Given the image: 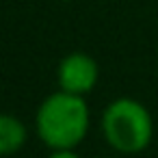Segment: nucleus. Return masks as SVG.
<instances>
[{"label":"nucleus","instance_id":"39448f33","mask_svg":"<svg viewBox=\"0 0 158 158\" xmlns=\"http://www.w3.org/2000/svg\"><path fill=\"white\" fill-rule=\"evenodd\" d=\"M48 158H80L76 154V149H50Z\"/></svg>","mask_w":158,"mask_h":158},{"label":"nucleus","instance_id":"f03ea898","mask_svg":"<svg viewBox=\"0 0 158 158\" xmlns=\"http://www.w3.org/2000/svg\"><path fill=\"white\" fill-rule=\"evenodd\" d=\"M100 130L115 152L132 156L149 147L154 139V119L147 106L139 100L117 98L104 108Z\"/></svg>","mask_w":158,"mask_h":158},{"label":"nucleus","instance_id":"7ed1b4c3","mask_svg":"<svg viewBox=\"0 0 158 158\" xmlns=\"http://www.w3.org/2000/svg\"><path fill=\"white\" fill-rule=\"evenodd\" d=\"M100 78V67L87 52H72L61 59L56 69L59 89L76 95H87L95 89Z\"/></svg>","mask_w":158,"mask_h":158},{"label":"nucleus","instance_id":"f257e3e1","mask_svg":"<svg viewBox=\"0 0 158 158\" xmlns=\"http://www.w3.org/2000/svg\"><path fill=\"white\" fill-rule=\"evenodd\" d=\"M91 113L85 95L63 89L50 93L35 113V132L48 149H76L89 134Z\"/></svg>","mask_w":158,"mask_h":158},{"label":"nucleus","instance_id":"20e7f679","mask_svg":"<svg viewBox=\"0 0 158 158\" xmlns=\"http://www.w3.org/2000/svg\"><path fill=\"white\" fill-rule=\"evenodd\" d=\"M28 141V128L22 119L0 113V158L20 152Z\"/></svg>","mask_w":158,"mask_h":158}]
</instances>
